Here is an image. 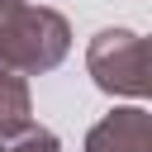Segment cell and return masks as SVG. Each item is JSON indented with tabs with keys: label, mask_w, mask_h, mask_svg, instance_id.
Segmentation results:
<instances>
[{
	"label": "cell",
	"mask_w": 152,
	"mask_h": 152,
	"mask_svg": "<svg viewBox=\"0 0 152 152\" xmlns=\"http://www.w3.org/2000/svg\"><path fill=\"white\" fill-rule=\"evenodd\" d=\"M71 48V24L28 0H0V66L14 76L52 71Z\"/></svg>",
	"instance_id": "cell-1"
},
{
	"label": "cell",
	"mask_w": 152,
	"mask_h": 152,
	"mask_svg": "<svg viewBox=\"0 0 152 152\" xmlns=\"http://www.w3.org/2000/svg\"><path fill=\"white\" fill-rule=\"evenodd\" d=\"M86 66H90L95 86L109 90V95L142 100L147 86H152L147 81V43L133 28H104V33H95L90 48H86Z\"/></svg>",
	"instance_id": "cell-2"
},
{
	"label": "cell",
	"mask_w": 152,
	"mask_h": 152,
	"mask_svg": "<svg viewBox=\"0 0 152 152\" xmlns=\"http://www.w3.org/2000/svg\"><path fill=\"white\" fill-rule=\"evenodd\" d=\"M86 152H152V114L142 104L104 114L86 133Z\"/></svg>",
	"instance_id": "cell-3"
},
{
	"label": "cell",
	"mask_w": 152,
	"mask_h": 152,
	"mask_svg": "<svg viewBox=\"0 0 152 152\" xmlns=\"http://www.w3.org/2000/svg\"><path fill=\"white\" fill-rule=\"evenodd\" d=\"M33 128V100H28V76H14L0 66V142H14Z\"/></svg>",
	"instance_id": "cell-4"
},
{
	"label": "cell",
	"mask_w": 152,
	"mask_h": 152,
	"mask_svg": "<svg viewBox=\"0 0 152 152\" xmlns=\"http://www.w3.org/2000/svg\"><path fill=\"white\" fill-rule=\"evenodd\" d=\"M5 152H62V142L48 133V128H28L24 138H14V142H5Z\"/></svg>",
	"instance_id": "cell-5"
},
{
	"label": "cell",
	"mask_w": 152,
	"mask_h": 152,
	"mask_svg": "<svg viewBox=\"0 0 152 152\" xmlns=\"http://www.w3.org/2000/svg\"><path fill=\"white\" fill-rule=\"evenodd\" d=\"M0 152H5V142H0Z\"/></svg>",
	"instance_id": "cell-6"
}]
</instances>
